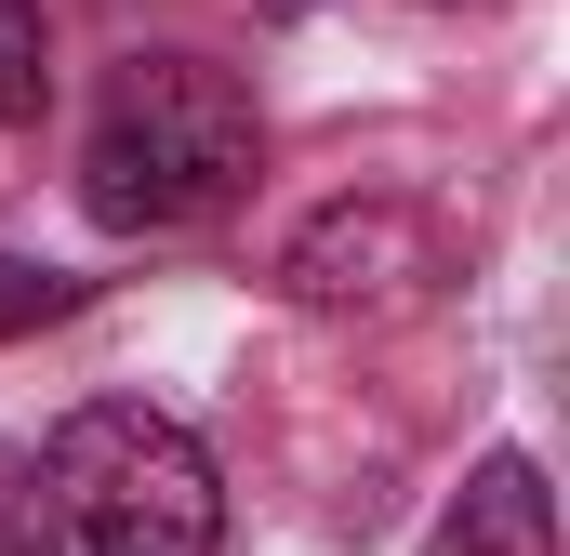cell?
<instances>
[{
    "label": "cell",
    "mask_w": 570,
    "mask_h": 556,
    "mask_svg": "<svg viewBox=\"0 0 570 556\" xmlns=\"http://www.w3.org/2000/svg\"><path fill=\"white\" fill-rule=\"evenodd\" d=\"M451 278V226L399 186H358V199H318L279 239V291L305 318H412Z\"/></svg>",
    "instance_id": "obj_3"
},
{
    "label": "cell",
    "mask_w": 570,
    "mask_h": 556,
    "mask_svg": "<svg viewBox=\"0 0 570 556\" xmlns=\"http://www.w3.org/2000/svg\"><path fill=\"white\" fill-rule=\"evenodd\" d=\"M266 172V107L213 53H120L80 133V212L107 239H186L239 212Z\"/></svg>",
    "instance_id": "obj_1"
},
{
    "label": "cell",
    "mask_w": 570,
    "mask_h": 556,
    "mask_svg": "<svg viewBox=\"0 0 570 556\" xmlns=\"http://www.w3.org/2000/svg\"><path fill=\"white\" fill-rule=\"evenodd\" d=\"M80 305V278L67 266H27V252H0V345H27L40 318H67Z\"/></svg>",
    "instance_id": "obj_6"
},
{
    "label": "cell",
    "mask_w": 570,
    "mask_h": 556,
    "mask_svg": "<svg viewBox=\"0 0 570 556\" xmlns=\"http://www.w3.org/2000/svg\"><path fill=\"white\" fill-rule=\"evenodd\" d=\"M438 556H558V504H544L531 450H491V464L464 477V504H451Z\"/></svg>",
    "instance_id": "obj_4"
},
{
    "label": "cell",
    "mask_w": 570,
    "mask_h": 556,
    "mask_svg": "<svg viewBox=\"0 0 570 556\" xmlns=\"http://www.w3.org/2000/svg\"><path fill=\"white\" fill-rule=\"evenodd\" d=\"M213 544H226V477L146 398L67 411L13 490V556H213Z\"/></svg>",
    "instance_id": "obj_2"
},
{
    "label": "cell",
    "mask_w": 570,
    "mask_h": 556,
    "mask_svg": "<svg viewBox=\"0 0 570 556\" xmlns=\"http://www.w3.org/2000/svg\"><path fill=\"white\" fill-rule=\"evenodd\" d=\"M40 93H53V27L40 0H0V120H40Z\"/></svg>",
    "instance_id": "obj_5"
}]
</instances>
